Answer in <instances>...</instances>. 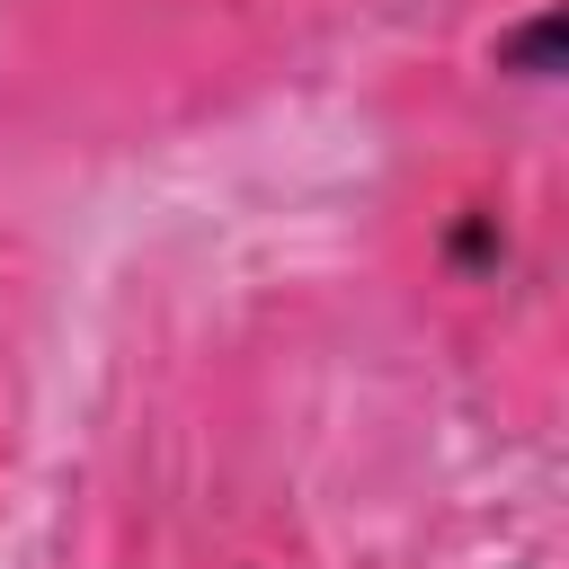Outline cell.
I'll list each match as a JSON object with an SVG mask.
<instances>
[{
    "mask_svg": "<svg viewBox=\"0 0 569 569\" xmlns=\"http://www.w3.org/2000/svg\"><path fill=\"white\" fill-rule=\"evenodd\" d=\"M560 36H569V18H560V9H533V18L498 27L489 62H498V71H516V80H551V71H560Z\"/></svg>",
    "mask_w": 569,
    "mask_h": 569,
    "instance_id": "obj_1",
    "label": "cell"
}]
</instances>
